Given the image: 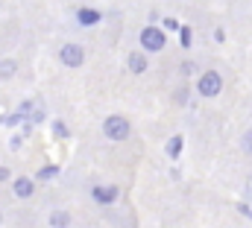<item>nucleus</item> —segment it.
<instances>
[{
  "instance_id": "nucleus-2",
  "label": "nucleus",
  "mask_w": 252,
  "mask_h": 228,
  "mask_svg": "<svg viewBox=\"0 0 252 228\" xmlns=\"http://www.w3.org/2000/svg\"><path fill=\"white\" fill-rule=\"evenodd\" d=\"M220 91H223V76H220V70L208 67V70H202V73L196 76V94H199L202 100H214V97H220Z\"/></svg>"
},
{
  "instance_id": "nucleus-5",
  "label": "nucleus",
  "mask_w": 252,
  "mask_h": 228,
  "mask_svg": "<svg viewBox=\"0 0 252 228\" xmlns=\"http://www.w3.org/2000/svg\"><path fill=\"white\" fill-rule=\"evenodd\" d=\"M91 199H94L97 205L109 208V205H115V202L121 199V187H118V184H94V187H91Z\"/></svg>"
},
{
  "instance_id": "nucleus-9",
  "label": "nucleus",
  "mask_w": 252,
  "mask_h": 228,
  "mask_svg": "<svg viewBox=\"0 0 252 228\" xmlns=\"http://www.w3.org/2000/svg\"><path fill=\"white\" fill-rule=\"evenodd\" d=\"M182 149H185V138H182V135H173V138L164 143V152H167L170 161H176V158L182 155Z\"/></svg>"
},
{
  "instance_id": "nucleus-17",
  "label": "nucleus",
  "mask_w": 252,
  "mask_h": 228,
  "mask_svg": "<svg viewBox=\"0 0 252 228\" xmlns=\"http://www.w3.org/2000/svg\"><path fill=\"white\" fill-rule=\"evenodd\" d=\"M188 97H190V88H188V85H182V88L176 91V103H179V106H185V103H188Z\"/></svg>"
},
{
  "instance_id": "nucleus-12",
  "label": "nucleus",
  "mask_w": 252,
  "mask_h": 228,
  "mask_svg": "<svg viewBox=\"0 0 252 228\" xmlns=\"http://www.w3.org/2000/svg\"><path fill=\"white\" fill-rule=\"evenodd\" d=\"M50 132H53L56 141H67V138H70V129H67L64 120H53V123H50Z\"/></svg>"
},
{
  "instance_id": "nucleus-3",
  "label": "nucleus",
  "mask_w": 252,
  "mask_h": 228,
  "mask_svg": "<svg viewBox=\"0 0 252 228\" xmlns=\"http://www.w3.org/2000/svg\"><path fill=\"white\" fill-rule=\"evenodd\" d=\"M129 135H132V123L126 120L124 114H109V117L103 120V138H106V141L121 143Z\"/></svg>"
},
{
  "instance_id": "nucleus-15",
  "label": "nucleus",
  "mask_w": 252,
  "mask_h": 228,
  "mask_svg": "<svg viewBox=\"0 0 252 228\" xmlns=\"http://www.w3.org/2000/svg\"><path fill=\"white\" fill-rule=\"evenodd\" d=\"M161 27H164L167 32H179V29H182V24H179L173 15H164V18H161Z\"/></svg>"
},
{
  "instance_id": "nucleus-11",
  "label": "nucleus",
  "mask_w": 252,
  "mask_h": 228,
  "mask_svg": "<svg viewBox=\"0 0 252 228\" xmlns=\"http://www.w3.org/2000/svg\"><path fill=\"white\" fill-rule=\"evenodd\" d=\"M50 228H70V214L67 211H53L50 214Z\"/></svg>"
},
{
  "instance_id": "nucleus-4",
  "label": "nucleus",
  "mask_w": 252,
  "mask_h": 228,
  "mask_svg": "<svg viewBox=\"0 0 252 228\" xmlns=\"http://www.w3.org/2000/svg\"><path fill=\"white\" fill-rule=\"evenodd\" d=\"M59 61H62V67H70V70L82 67V64H85V50H82V44H73V41L62 44V47H59Z\"/></svg>"
},
{
  "instance_id": "nucleus-6",
  "label": "nucleus",
  "mask_w": 252,
  "mask_h": 228,
  "mask_svg": "<svg viewBox=\"0 0 252 228\" xmlns=\"http://www.w3.org/2000/svg\"><path fill=\"white\" fill-rule=\"evenodd\" d=\"M126 70L132 73V76H141V73H147L150 70V58L144 50H132V53H126Z\"/></svg>"
},
{
  "instance_id": "nucleus-8",
  "label": "nucleus",
  "mask_w": 252,
  "mask_h": 228,
  "mask_svg": "<svg viewBox=\"0 0 252 228\" xmlns=\"http://www.w3.org/2000/svg\"><path fill=\"white\" fill-rule=\"evenodd\" d=\"M76 21H79V27H97L103 21V12L91 9V6H79L76 9Z\"/></svg>"
},
{
  "instance_id": "nucleus-22",
  "label": "nucleus",
  "mask_w": 252,
  "mask_h": 228,
  "mask_svg": "<svg viewBox=\"0 0 252 228\" xmlns=\"http://www.w3.org/2000/svg\"><path fill=\"white\" fill-rule=\"evenodd\" d=\"M21 143H24V135H15V138H12V149H18Z\"/></svg>"
},
{
  "instance_id": "nucleus-19",
  "label": "nucleus",
  "mask_w": 252,
  "mask_h": 228,
  "mask_svg": "<svg viewBox=\"0 0 252 228\" xmlns=\"http://www.w3.org/2000/svg\"><path fill=\"white\" fill-rule=\"evenodd\" d=\"M238 211H241L244 217H250V220H252V205H244V202H238Z\"/></svg>"
},
{
  "instance_id": "nucleus-16",
  "label": "nucleus",
  "mask_w": 252,
  "mask_h": 228,
  "mask_svg": "<svg viewBox=\"0 0 252 228\" xmlns=\"http://www.w3.org/2000/svg\"><path fill=\"white\" fill-rule=\"evenodd\" d=\"M241 149H244L247 155H252V129L250 132H244V138H241Z\"/></svg>"
},
{
  "instance_id": "nucleus-20",
  "label": "nucleus",
  "mask_w": 252,
  "mask_h": 228,
  "mask_svg": "<svg viewBox=\"0 0 252 228\" xmlns=\"http://www.w3.org/2000/svg\"><path fill=\"white\" fill-rule=\"evenodd\" d=\"M9 178H12V170H9V167H0V184L9 181Z\"/></svg>"
},
{
  "instance_id": "nucleus-21",
  "label": "nucleus",
  "mask_w": 252,
  "mask_h": 228,
  "mask_svg": "<svg viewBox=\"0 0 252 228\" xmlns=\"http://www.w3.org/2000/svg\"><path fill=\"white\" fill-rule=\"evenodd\" d=\"M214 41L223 44V41H226V32H223V29H214Z\"/></svg>"
},
{
  "instance_id": "nucleus-1",
  "label": "nucleus",
  "mask_w": 252,
  "mask_h": 228,
  "mask_svg": "<svg viewBox=\"0 0 252 228\" xmlns=\"http://www.w3.org/2000/svg\"><path fill=\"white\" fill-rule=\"evenodd\" d=\"M138 47L144 53H161L167 47V29L158 27V24H147L141 32H138Z\"/></svg>"
},
{
  "instance_id": "nucleus-14",
  "label": "nucleus",
  "mask_w": 252,
  "mask_h": 228,
  "mask_svg": "<svg viewBox=\"0 0 252 228\" xmlns=\"http://www.w3.org/2000/svg\"><path fill=\"white\" fill-rule=\"evenodd\" d=\"M179 44H182L185 50L193 47V29H190V27H182V29H179Z\"/></svg>"
},
{
  "instance_id": "nucleus-18",
  "label": "nucleus",
  "mask_w": 252,
  "mask_h": 228,
  "mask_svg": "<svg viewBox=\"0 0 252 228\" xmlns=\"http://www.w3.org/2000/svg\"><path fill=\"white\" fill-rule=\"evenodd\" d=\"M182 73H185V76H193V73H196V61H182Z\"/></svg>"
},
{
  "instance_id": "nucleus-10",
  "label": "nucleus",
  "mask_w": 252,
  "mask_h": 228,
  "mask_svg": "<svg viewBox=\"0 0 252 228\" xmlns=\"http://www.w3.org/2000/svg\"><path fill=\"white\" fill-rule=\"evenodd\" d=\"M59 172H62V167H59V164H44V167H38V170H35V175H32V178H35L38 184H44V181H53Z\"/></svg>"
},
{
  "instance_id": "nucleus-13",
  "label": "nucleus",
  "mask_w": 252,
  "mask_h": 228,
  "mask_svg": "<svg viewBox=\"0 0 252 228\" xmlns=\"http://www.w3.org/2000/svg\"><path fill=\"white\" fill-rule=\"evenodd\" d=\"M18 73V61L15 58H3L0 61V79H12Z\"/></svg>"
},
{
  "instance_id": "nucleus-23",
  "label": "nucleus",
  "mask_w": 252,
  "mask_h": 228,
  "mask_svg": "<svg viewBox=\"0 0 252 228\" xmlns=\"http://www.w3.org/2000/svg\"><path fill=\"white\" fill-rule=\"evenodd\" d=\"M0 82H3V79H0Z\"/></svg>"
},
{
  "instance_id": "nucleus-7",
  "label": "nucleus",
  "mask_w": 252,
  "mask_h": 228,
  "mask_svg": "<svg viewBox=\"0 0 252 228\" xmlns=\"http://www.w3.org/2000/svg\"><path fill=\"white\" fill-rule=\"evenodd\" d=\"M35 187H38V181L30 178V175H18V178L12 181V193H15L18 199H32V196H35Z\"/></svg>"
}]
</instances>
